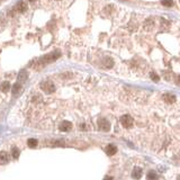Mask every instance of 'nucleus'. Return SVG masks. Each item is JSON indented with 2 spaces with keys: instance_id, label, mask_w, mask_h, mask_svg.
<instances>
[{
  "instance_id": "nucleus-8",
  "label": "nucleus",
  "mask_w": 180,
  "mask_h": 180,
  "mask_svg": "<svg viewBox=\"0 0 180 180\" xmlns=\"http://www.w3.org/2000/svg\"><path fill=\"white\" fill-rule=\"evenodd\" d=\"M105 151L108 155H114V154H116V152H117V148L115 145H112V144H109V145L106 146Z\"/></svg>"
},
{
  "instance_id": "nucleus-18",
  "label": "nucleus",
  "mask_w": 180,
  "mask_h": 180,
  "mask_svg": "<svg viewBox=\"0 0 180 180\" xmlns=\"http://www.w3.org/2000/svg\"><path fill=\"white\" fill-rule=\"evenodd\" d=\"M161 4L164 7H172L173 6V0H162Z\"/></svg>"
},
{
  "instance_id": "nucleus-13",
  "label": "nucleus",
  "mask_w": 180,
  "mask_h": 180,
  "mask_svg": "<svg viewBox=\"0 0 180 180\" xmlns=\"http://www.w3.org/2000/svg\"><path fill=\"white\" fill-rule=\"evenodd\" d=\"M28 78V73H27L25 70H22V71L19 72V74H18V79H19V81H26V79Z\"/></svg>"
},
{
  "instance_id": "nucleus-15",
  "label": "nucleus",
  "mask_w": 180,
  "mask_h": 180,
  "mask_svg": "<svg viewBox=\"0 0 180 180\" xmlns=\"http://www.w3.org/2000/svg\"><path fill=\"white\" fill-rule=\"evenodd\" d=\"M9 89H10V83H9L8 81H4V82H2V84H1V90H2V91L7 92Z\"/></svg>"
},
{
  "instance_id": "nucleus-14",
  "label": "nucleus",
  "mask_w": 180,
  "mask_h": 180,
  "mask_svg": "<svg viewBox=\"0 0 180 180\" xmlns=\"http://www.w3.org/2000/svg\"><path fill=\"white\" fill-rule=\"evenodd\" d=\"M38 144V141L36 138H29L28 141H27V145L29 146V148H36Z\"/></svg>"
},
{
  "instance_id": "nucleus-7",
  "label": "nucleus",
  "mask_w": 180,
  "mask_h": 180,
  "mask_svg": "<svg viewBox=\"0 0 180 180\" xmlns=\"http://www.w3.org/2000/svg\"><path fill=\"white\" fill-rule=\"evenodd\" d=\"M142 172H143V170H142L140 166H135V168L133 169L132 178H133V179H136V180L141 179V178H142V174H143Z\"/></svg>"
},
{
  "instance_id": "nucleus-11",
  "label": "nucleus",
  "mask_w": 180,
  "mask_h": 180,
  "mask_svg": "<svg viewBox=\"0 0 180 180\" xmlns=\"http://www.w3.org/2000/svg\"><path fill=\"white\" fill-rule=\"evenodd\" d=\"M22 90V86H20L19 82H16L15 84L12 86V89H11V92H12L14 96H17L19 94V91Z\"/></svg>"
},
{
  "instance_id": "nucleus-17",
  "label": "nucleus",
  "mask_w": 180,
  "mask_h": 180,
  "mask_svg": "<svg viewBox=\"0 0 180 180\" xmlns=\"http://www.w3.org/2000/svg\"><path fill=\"white\" fill-rule=\"evenodd\" d=\"M146 179H148V180H156V173H155L154 171L148 172V176H146Z\"/></svg>"
},
{
  "instance_id": "nucleus-3",
  "label": "nucleus",
  "mask_w": 180,
  "mask_h": 180,
  "mask_svg": "<svg viewBox=\"0 0 180 180\" xmlns=\"http://www.w3.org/2000/svg\"><path fill=\"white\" fill-rule=\"evenodd\" d=\"M120 124L124 127L130 128V127H132L133 124H134V119H133L130 115H123V116L120 117Z\"/></svg>"
},
{
  "instance_id": "nucleus-12",
  "label": "nucleus",
  "mask_w": 180,
  "mask_h": 180,
  "mask_svg": "<svg viewBox=\"0 0 180 180\" xmlns=\"http://www.w3.org/2000/svg\"><path fill=\"white\" fill-rule=\"evenodd\" d=\"M104 65H105V68H107V69H109V68H112V65H114V61H112V58H104Z\"/></svg>"
},
{
  "instance_id": "nucleus-19",
  "label": "nucleus",
  "mask_w": 180,
  "mask_h": 180,
  "mask_svg": "<svg viewBox=\"0 0 180 180\" xmlns=\"http://www.w3.org/2000/svg\"><path fill=\"white\" fill-rule=\"evenodd\" d=\"M150 76H151V79H152V81H154V82H159V81H160L159 76H158L156 73H154V72H151Z\"/></svg>"
},
{
  "instance_id": "nucleus-10",
  "label": "nucleus",
  "mask_w": 180,
  "mask_h": 180,
  "mask_svg": "<svg viewBox=\"0 0 180 180\" xmlns=\"http://www.w3.org/2000/svg\"><path fill=\"white\" fill-rule=\"evenodd\" d=\"M163 99H164V101H166V102H168V104H173V102L176 101V96H174V94H164V96H163Z\"/></svg>"
},
{
  "instance_id": "nucleus-9",
  "label": "nucleus",
  "mask_w": 180,
  "mask_h": 180,
  "mask_svg": "<svg viewBox=\"0 0 180 180\" xmlns=\"http://www.w3.org/2000/svg\"><path fill=\"white\" fill-rule=\"evenodd\" d=\"M9 161V154L7 152H0V163L6 164Z\"/></svg>"
},
{
  "instance_id": "nucleus-21",
  "label": "nucleus",
  "mask_w": 180,
  "mask_h": 180,
  "mask_svg": "<svg viewBox=\"0 0 180 180\" xmlns=\"http://www.w3.org/2000/svg\"><path fill=\"white\" fill-rule=\"evenodd\" d=\"M28 1H30V2H34V1H35V0H28Z\"/></svg>"
},
{
  "instance_id": "nucleus-5",
  "label": "nucleus",
  "mask_w": 180,
  "mask_h": 180,
  "mask_svg": "<svg viewBox=\"0 0 180 180\" xmlns=\"http://www.w3.org/2000/svg\"><path fill=\"white\" fill-rule=\"evenodd\" d=\"M15 10L17 11V12H19V14L25 12V11L27 10V4H26V2L22 1V0L18 1L17 4H16V6H15Z\"/></svg>"
},
{
  "instance_id": "nucleus-16",
  "label": "nucleus",
  "mask_w": 180,
  "mask_h": 180,
  "mask_svg": "<svg viewBox=\"0 0 180 180\" xmlns=\"http://www.w3.org/2000/svg\"><path fill=\"white\" fill-rule=\"evenodd\" d=\"M11 154H12V158H14V159H18V158H19V154H20L19 148H14L12 151H11Z\"/></svg>"
},
{
  "instance_id": "nucleus-2",
  "label": "nucleus",
  "mask_w": 180,
  "mask_h": 180,
  "mask_svg": "<svg viewBox=\"0 0 180 180\" xmlns=\"http://www.w3.org/2000/svg\"><path fill=\"white\" fill-rule=\"evenodd\" d=\"M40 89L44 92H46V94H53V92L55 91V86H54V83L48 80L40 82Z\"/></svg>"
},
{
  "instance_id": "nucleus-1",
  "label": "nucleus",
  "mask_w": 180,
  "mask_h": 180,
  "mask_svg": "<svg viewBox=\"0 0 180 180\" xmlns=\"http://www.w3.org/2000/svg\"><path fill=\"white\" fill-rule=\"evenodd\" d=\"M60 56H61V53H60V52H58V51H54V52H52V53L47 54V55L42 56V58H40V60L37 61V64H40V65L43 66V65L47 64V63L54 62V61L58 60Z\"/></svg>"
},
{
  "instance_id": "nucleus-6",
  "label": "nucleus",
  "mask_w": 180,
  "mask_h": 180,
  "mask_svg": "<svg viewBox=\"0 0 180 180\" xmlns=\"http://www.w3.org/2000/svg\"><path fill=\"white\" fill-rule=\"evenodd\" d=\"M58 130H60L61 132H69V130H72V124L68 120H64L58 125Z\"/></svg>"
},
{
  "instance_id": "nucleus-4",
  "label": "nucleus",
  "mask_w": 180,
  "mask_h": 180,
  "mask_svg": "<svg viewBox=\"0 0 180 180\" xmlns=\"http://www.w3.org/2000/svg\"><path fill=\"white\" fill-rule=\"evenodd\" d=\"M98 127L102 132H108L110 130V123L106 118H100L98 119Z\"/></svg>"
},
{
  "instance_id": "nucleus-20",
  "label": "nucleus",
  "mask_w": 180,
  "mask_h": 180,
  "mask_svg": "<svg viewBox=\"0 0 180 180\" xmlns=\"http://www.w3.org/2000/svg\"><path fill=\"white\" fill-rule=\"evenodd\" d=\"M104 180H112V177H106Z\"/></svg>"
}]
</instances>
